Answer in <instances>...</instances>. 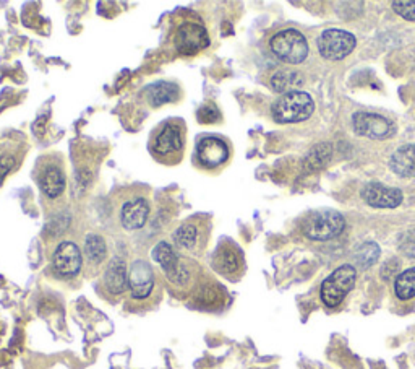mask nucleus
<instances>
[{
	"instance_id": "0eeeda50",
	"label": "nucleus",
	"mask_w": 415,
	"mask_h": 369,
	"mask_svg": "<svg viewBox=\"0 0 415 369\" xmlns=\"http://www.w3.org/2000/svg\"><path fill=\"white\" fill-rule=\"evenodd\" d=\"M357 270L352 265H342L331 274L321 285V300L328 307H338L347 293L354 288Z\"/></svg>"
},
{
	"instance_id": "2eb2a0df",
	"label": "nucleus",
	"mask_w": 415,
	"mask_h": 369,
	"mask_svg": "<svg viewBox=\"0 0 415 369\" xmlns=\"http://www.w3.org/2000/svg\"><path fill=\"white\" fill-rule=\"evenodd\" d=\"M103 288L110 296H121L129 289V269L122 257H112L103 274Z\"/></svg>"
},
{
	"instance_id": "20e7f679",
	"label": "nucleus",
	"mask_w": 415,
	"mask_h": 369,
	"mask_svg": "<svg viewBox=\"0 0 415 369\" xmlns=\"http://www.w3.org/2000/svg\"><path fill=\"white\" fill-rule=\"evenodd\" d=\"M313 111H315V101L305 91L282 95L271 108L273 117L279 124L307 121L308 117H312Z\"/></svg>"
},
{
	"instance_id": "6e6552de",
	"label": "nucleus",
	"mask_w": 415,
	"mask_h": 369,
	"mask_svg": "<svg viewBox=\"0 0 415 369\" xmlns=\"http://www.w3.org/2000/svg\"><path fill=\"white\" fill-rule=\"evenodd\" d=\"M231 156V148L229 145L219 137H203L198 140L195 148V165L205 171H216L223 168Z\"/></svg>"
},
{
	"instance_id": "6ab92c4d",
	"label": "nucleus",
	"mask_w": 415,
	"mask_h": 369,
	"mask_svg": "<svg viewBox=\"0 0 415 369\" xmlns=\"http://www.w3.org/2000/svg\"><path fill=\"white\" fill-rule=\"evenodd\" d=\"M180 98H182V90H180V86L175 85V83L161 82L156 83V85L149 86L148 90V103L149 106L153 108L175 103V101H179Z\"/></svg>"
},
{
	"instance_id": "7ed1b4c3",
	"label": "nucleus",
	"mask_w": 415,
	"mask_h": 369,
	"mask_svg": "<svg viewBox=\"0 0 415 369\" xmlns=\"http://www.w3.org/2000/svg\"><path fill=\"white\" fill-rule=\"evenodd\" d=\"M151 215V200L143 192H131L118 200L116 218L122 230L134 233L148 223Z\"/></svg>"
},
{
	"instance_id": "bb28decb",
	"label": "nucleus",
	"mask_w": 415,
	"mask_h": 369,
	"mask_svg": "<svg viewBox=\"0 0 415 369\" xmlns=\"http://www.w3.org/2000/svg\"><path fill=\"white\" fill-rule=\"evenodd\" d=\"M15 166H16L15 156L10 155V153H2V155H0V186H2V182L5 181L7 176L15 169Z\"/></svg>"
},
{
	"instance_id": "aec40b11",
	"label": "nucleus",
	"mask_w": 415,
	"mask_h": 369,
	"mask_svg": "<svg viewBox=\"0 0 415 369\" xmlns=\"http://www.w3.org/2000/svg\"><path fill=\"white\" fill-rule=\"evenodd\" d=\"M390 168L403 178H415V145H404L392 153Z\"/></svg>"
},
{
	"instance_id": "f3484780",
	"label": "nucleus",
	"mask_w": 415,
	"mask_h": 369,
	"mask_svg": "<svg viewBox=\"0 0 415 369\" xmlns=\"http://www.w3.org/2000/svg\"><path fill=\"white\" fill-rule=\"evenodd\" d=\"M214 269L224 276L237 275L242 269V256L236 246L231 243L221 244L213 259Z\"/></svg>"
},
{
	"instance_id": "dca6fc26",
	"label": "nucleus",
	"mask_w": 415,
	"mask_h": 369,
	"mask_svg": "<svg viewBox=\"0 0 415 369\" xmlns=\"http://www.w3.org/2000/svg\"><path fill=\"white\" fill-rule=\"evenodd\" d=\"M362 199L375 209H396L403 204V191L396 187H386L383 184H366L362 191Z\"/></svg>"
},
{
	"instance_id": "f03ea898",
	"label": "nucleus",
	"mask_w": 415,
	"mask_h": 369,
	"mask_svg": "<svg viewBox=\"0 0 415 369\" xmlns=\"http://www.w3.org/2000/svg\"><path fill=\"white\" fill-rule=\"evenodd\" d=\"M36 182L42 195L49 200H57L67 191V174L62 158L57 155L42 156L38 161Z\"/></svg>"
},
{
	"instance_id": "f8f14e48",
	"label": "nucleus",
	"mask_w": 415,
	"mask_h": 369,
	"mask_svg": "<svg viewBox=\"0 0 415 369\" xmlns=\"http://www.w3.org/2000/svg\"><path fill=\"white\" fill-rule=\"evenodd\" d=\"M156 285V276L151 263L144 259H136L130 263L129 269V289L131 298L136 301H144L151 296Z\"/></svg>"
},
{
	"instance_id": "423d86ee",
	"label": "nucleus",
	"mask_w": 415,
	"mask_h": 369,
	"mask_svg": "<svg viewBox=\"0 0 415 369\" xmlns=\"http://www.w3.org/2000/svg\"><path fill=\"white\" fill-rule=\"evenodd\" d=\"M273 54L286 64H302L308 56L307 39L297 29H282L269 41Z\"/></svg>"
},
{
	"instance_id": "9d476101",
	"label": "nucleus",
	"mask_w": 415,
	"mask_h": 369,
	"mask_svg": "<svg viewBox=\"0 0 415 369\" xmlns=\"http://www.w3.org/2000/svg\"><path fill=\"white\" fill-rule=\"evenodd\" d=\"M175 51L182 56H197L210 46V36L205 26L187 21L175 29L174 34Z\"/></svg>"
},
{
	"instance_id": "393cba45",
	"label": "nucleus",
	"mask_w": 415,
	"mask_h": 369,
	"mask_svg": "<svg viewBox=\"0 0 415 369\" xmlns=\"http://www.w3.org/2000/svg\"><path fill=\"white\" fill-rule=\"evenodd\" d=\"M379 257V248L375 243H365L362 244L355 252V261L362 269H368L372 267Z\"/></svg>"
},
{
	"instance_id": "4468645a",
	"label": "nucleus",
	"mask_w": 415,
	"mask_h": 369,
	"mask_svg": "<svg viewBox=\"0 0 415 369\" xmlns=\"http://www.w3.org/2000/svg\"><path fill=\"white\" fill-rule=\"evenodd\" d=\"M352 126L362 137L373 140H385L394 134V127L386 117L372 112H355L352 117Z\"/></svg>"
},
{
	"instance_id": "b1692460",
	"label": "nucleus",
	"mask_w": 415,
	"mask_h": 369,
	"mask_svg": "<svg viewBox=\"0 0 415 369\" xmlns=\"http://www.w3.org/2000/svg\"><path fill=\"white\" fill-rule=\"evenodd\" d=\"M331 152H333V148H331L329 143L318 145L316 148H313V152L308 155V158L305 160V168L310 171L323 168V166L329 161Z\"/></svg>"
},
{
	"instance_id": "cd10ccee",
	"label": "nucleus",
	"mask_w": 415,
	"mask_h": 369,
	"mask_svg": "<svg viewBox=\"0 0 415 369\" xmlns=\"http://www.w3.org/2000/svg\"><path fill=\"white\" fill-rule=\"evenodd\" d=\"M221 119V114L218 112L213 104H206L200 109L198 112V121L205 122V124H213V122H218Z\"/></svg>"
},
{
	"instance_id": "5701e85b",
	"label": "nucleus",
	"mask_w": 415,
	"mask_h": 369,
	"mask_svg": "<svg viewBox=\"0 0 415 369\" xmlns=\"http://www.w3.org/2000/svg\"><path fill=\"white\" fill-rule=\"evenodd\" d=\"M394 291L399 300L407 301L415 296V267L404 270L403 274L397 275L394 282Z\"/></svg>"
},
{
	"instance_id": "c85d7f7f",
	"label": "nucleus",
	"mask_w": 415,
	"mask_h": 369,
	"mask_svg": "<svg viewBox=\"0 0 415 369\" xmlns=\"http://www.w3.org/2000/svg\"><path fill=\"white\" fill-rule=\"evenodd\" d=\"M401 252L410 259L415 257V230L407 233L401 243Z\"/></svg>"
},
{
	"instance_id": "39448f33",
	"label": "nucleus",
	"mask_w": 415,
	"mask_h": 369,
	"mask_svg": "<svg viewBox=\"0 0 415 369\" xmlns=\"http://www.w3.org/2000/svg\"><path fill=\"white\" fill-rule=\"evenodd\" d=\"M346 222L341 213L334 210H316L312 212L303 222V233L313 241H328L338 238L344 231Z\"/></svg>"
},
{
	"instance_id": "ddd939ff",
	"label": "nucleus",
	"mask_w": 415,
	"mask_h": 369,
	"mask_svg": "<svg viewBox=\"0 0 415 369\" xmlns=\"http://www.w3.org/2000/svg\"><path fill=\"white\" fill-rule=\"evenodd\" d=\"M208 239V219L197 217L180 225L174 233V243L177 248L197 252Z\"/></svg>"
},
{
	"instance_id": "412c9836",
	"label": "nucleus",
	"mask_w": 415,
	"mask_h": 369,
	"mask_svg": "<svg viewBox=\"0 0 415 369\" xmlns=\"http://www.w3.org/2000/svg\"><path fill=\"white\" fill-rule=\"evenodd\" d=\"M151 256L159 265H161L162 272H164L166 278H171L174 272L177 270L180 256L175 252V249L167 243V241H159L151 250Z\"/></svg>"
},
{
	"instance_id": "1a4fd4ad",
	"label": "nucleus",
	"mask_w": 415,
	"mask_h": 369,
	"mask_svg": "<svg viewBox=\"0 0 415 369\" xmlns=\"http://www.w3.org/2000/svg\"><path fill=\"white\" fill-rule=\"evenodd\" d=\"M52 269L62 278H73L83 269V250L72 239H64L52 252Z\"/></svg>"
},
{
	"instance_id": "9b49d317",
	"label": "nucleus",
	"mask_w": 415,
	"mask_h": 369,
	"mask_svg": "<svg viewBox=\"0 0 415 369\" xmlns=\"http://www.w3.org/2000/svg\"><path fill=\"white\" fill-rule=\"evenodd\" d=\"M355 36L344 29H326L318 38V51L326 60H341L354 51Z\"/></svg>"
},
{
	"instance_id": "a878e982",
	"label": "nucleus",
	"mask_w": 415,
	"mask_h": 369,
	"mask_svg": "<svg viewBox=\"0 0 415 369\" xmlns=\"http://www.w3.org/2000/svg\"><path fill=\"white\" fill-rule=\"evenodd\" d=\"M392 8L399 16L415 21V0H394L392 2Z\"/></svg>"
},
{
	"instance_id": "4be33fe9",
	"label": "nucleus",
	"mask_w": 415,
	"mask_h": 369,
	"mask_svg": "<svg viewBox=\"0 0 415 369\" xmlns=\"http://www.w3.org/2000/svg\"><path fill=\"white\" fill-rule=\"evenodd\" d=\"M303 85V77L300 75L299 72H294V70H279L276 72L271 78V88L277 93L287 95V93H294V91H299V88Z\"/></svg>"
},
{
	"instance_id": "f257e3e1",
	"label": "nucleus",
	"mask_w": 415,
	"mask_h": 369,
	"mask_svg": "<svg viewBox=\"0 0 415 369\" xmlns=\"http://www.w3.org/2000/svg\"><path fill=\"white\" fill-rule=\"evenodd\" d=\"M187 145L184 121L169 119L159 124L149 137V152L158 163L172 166L182 161Z\"/></svg>"
},
{
	"instance_id": "a211bd4d",
	"label": "nucleus",
	"mask_w": 415,
	"mask_h": 369,
	"mask_svg": "<svg viewBox=\"0 0 415 369\" xmlns=\"http://www.w3.org/2000/svg\"><path fill=\"white\" fill-rule=\"evenodd\" d=\"M83 259L92 269H98L108 259V244L98 233H90L83 243Z\"/></svg>"
}]
</instances>
